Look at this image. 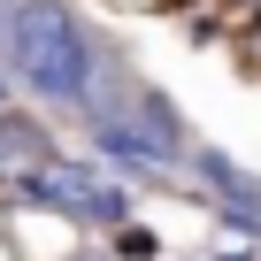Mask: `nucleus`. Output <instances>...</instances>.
Returning a JSON list of instances; mask_svg holds the SVG:
<instances>
[{
  "mask_svg": "<svg viewBox=\"0 0 261 261\" xmlns=\"http://www.w3.org/2000/svg\"><path fill=\"white\" fill-rule=\"evenodd\" d=\"M108 46L69 0H8L0 8V69L46 108H85Z\"/></svg>",
  "mask_w": 261,
  "mask_h": 261,
  "instance_id": "obj_1",
  "label": "nucleus"
},
{
  "mask_svg": "<svg viewBox=\"0 0 261 261\" xmlns=\"http://www.w3.org/2000/svg\"><path fill=\"white\" fill-rule=\"evenodd\" d=\"M139 100V92H130ZM92 123V154L100 162H115V169H139V177H177L185 169V154H169L154 130L139 123V108H115V115H85Z\"/></svg>",
  "mask_w": 261,
  "mask_h": 261,
  "instance_id": "obj_2",
  "label": "nucleus"
},
{
  "mask_svg": "<svg viewBox=\"0 0 261 261\" xmlns=\"http://www.w3.org/2000/svg\"><path fill=\"white\" fill-rule=\"evenodd\" d=\"M185 169L223 200V215H253V223H261V177H253V169H238L223 146H192V154H185Z\"/></svg>",
  "mask_w": 261,
  "mask_h": 261,
  "instance_id": "obj_3",
  "label": "nucleus"
},
{
  "mask_svg": "<svg viewBox=\"0 0 261 261\" xmlns=\"http://www.w3.org/2000/svg\"><path fill=\"white\" fill-rule=\"evenodd\" d=\"M115 253H123V261H154V238H146L139 223H123V230H115Z\"/></svg>",
  "mask_w": 261,
  "mask_h": 261,
  "instance_id": "obj_4",
  "label": "nucleus"
},
{
  "mask_svg": "<svg viewBox=\"0 0 261 261\" xmlns=\"http://www.w3.org/2000/svg\"><path fill=\"white\" fill-rule=\"evenodd\" d=\"M0 8H8V0H0Z\"/></svg>",
  "mask_w": 261,
  "mask_h": 261,
  "instance_id": "obj_5",
  "label": "nucleus"
}]
</instances>
